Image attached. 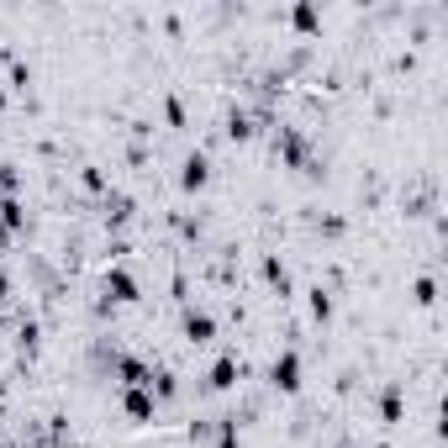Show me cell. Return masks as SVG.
<instances>
[{"label":"cell","mask_w":448,"mask_h":448,"mask_svg":"<svg viewBox=\"0 0 448 448\" xmlns=\"http://www.w3.org/2000/svg\"><path fill=\"white\" fill-rule=\"evenodd\" d=\"M311 311H317V317H332V301H327V290H311Z\"/></svg>","instance_id":"8"},{"label":"cell","mask_w":448,"mask_h":448,"mask_svg":"<svg viewBox=\"0 0 448 448\" xmlns=\"http://www.w3.org/2000/svg\"><path fill=\"white\" fill-rule=\"evenodd\" d=\"M106 295L111 301H137V280L127 269H106Z\"/></svg>","instance_id":"2"},{"label":"cell","mask_w":448,"mask_h":448,"mask_svg":"<svg viewBox=\"0 0 448 448\" xmlns=\"http://www.w3.org/2000/svg\"><path fill=\"white\" fill-rule=\"evenodd\" d=\"M0 301H6V274H0Z\"/></svg>","instance_id":"9"},{"label":"cell","mask_w":448,"mask_h":448,"mask_svg":"<svg viewBox=\"0 0 448 448\" xmlns=\"http://www.w3.org/2000/svg\"><path fill=\"white\" fill-rule=\"evenodd\" d=\"M127 412L137 417V422H148V417H154V396H148V390H127Z\"/></svg>","instance_id":"5"},{"label":"cell","mask_w":448,"mask_h":448,"mask_svg":"<svg viewBox=\"0 0 448 448\" xmlns=\"http://www.w3.org/2000/svg\"><path fill=\"white\" fill-rule=\"evenodd\" d=\"M380 448H385V443H380Z\"/></svg>","instance_id":"11"},{"label":"cell","mask_w":448,"mask_h":448,"mask_svg":"<svg viewBox=\"0 0 448 448\" xmlns=\"http://www.w3.org/2000/svg\"><path fill=\"white\" fill-rule=\"evenodd\" d=\"M185 332H190L195 343H206V338H211V317H206V311H190V317H185Z\"/></svg>","instance_id":"6"},{"label":"cell","mask_w":448,"mask_h":448,"mask_svg":"<svg viewBox=\"0 0 448 448\" xmlns=\"http://www.w3.org/2000/svg\"><path fill=\"white\" fill-rule=\"evenodd\" d=\"M74 448H80V443H74Z\"/></svg>","instance_id":"10"},{"label":"cell","mask_w":448,"mask_h":448,"mask_svg":"<svg viewBox=\"0 0 448 448\" xmlns=\"http://www.w3.org/2000/svg\"><path fill=\"white\" fill-rule=\"evenodd\" d=\"M396 417H401V390L390 385V390H385V422H396Z\"/></svg>","instance_id":"7"},{"label":"cell","mask_w":448,"mask_h":448,"mask_svg":"<svg viewBox=\"0 0 448 448\" xmlns=\"http://www.w3.org/2000/svg\"><path fill=\"white\" fill-rule=\"evenodd\" d=\"M237 369H243V364H237L232 354H222V359H216V369H211V385H216V390H227V385L237 380Z\"/></svg>","instance_id":"4"},{"label":"cell","mask_w":448,"mask_h":448,"mask_svg":"<svg viewBox=\"0 0 448 448\" xmlns=\"http://www.w3.org/2000/svg\"><path fill=\"white\" fill-rule=\"evenodd\" d=\"M269 380H274V385H280V390H295V385H301V354H295V348H285V354L274 359Z\"/></svg>","instance_id":"1"},{"label":"cell","mask_w":448,"mask_h":448,"mask_svg":"<svg viewBox=\"0 0 448 448\" xmlns=\"http://www.w3.org/2000/svg\"><path fill=\"white\" fill-rule=\"evenodd\" d=\"M206 174H211L206 154H190V158H185V174H179V185H185V190H201V185H206Z\"/></svg>","instance_id":"3"}]
</instances>
